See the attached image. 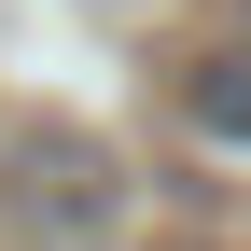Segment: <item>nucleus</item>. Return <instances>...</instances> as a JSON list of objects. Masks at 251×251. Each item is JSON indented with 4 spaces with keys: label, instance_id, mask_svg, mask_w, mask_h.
Wrapping results in <instances>:
<instances>
[{
    "label": "nucleus",
    "instance_id": "nucleus-1",
    "mask_svg": "<svg viewBox=\"0 0 251 251\" xmlns=\"http://www.w3.org/2000/svg\"><path fill=\"white\" fill-rule=\"evenodd\" d=\"M0 224H14L28 251H98L126 224L112 140H84V126H14V153H0Z\"/></svg>",
    "mask_w": 251,
    "mask_h": 251
},
{
    "label": "nucleus",
    "instance_id": "nucleus-2",
    "mask_svg": "<svg viewBox=\"0 0 251 251\" xmlns=\"http://www.w3.org/2000/svg\"><path fill=\"white\" fill-rule=\"evenodd\" d=\"M181 126H196L209 153H251V42H209L196 70H181Z\"/></svg>",
    "mask_w": 251,
    "mask_h": 251
}]
</instances>
